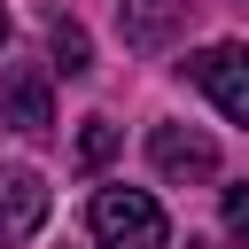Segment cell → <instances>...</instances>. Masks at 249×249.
<instances>
[{"label": "cell", "mask_w": 249, "mask_h": 249, "mask_svg": "<svg viewBox=\"0 0 249 249\" xmlns=\"http://www.w3.org/2000/svg\"><path fill=\"white\" fill-rule=\"evenodd\" d=\"M86 226H93L101 249H163L171 241V218L148 187H101L86 202Z\"/></svg>", "instance_id": "obj_1"}, {"label": "cell", "mask_w": 249, "mask_h": 249, "mask_svg": "<svg viewBox=\"0 0 249 249\" xmlns=\"http://www.w3.org/2000/svg\"><path fill=\"white\" fill-rule=\"evenodd\" d=\"M0 124H8V132H31V140L54 124V86H47V70H39V62L0 70Z\"/></svg>", "instance_id": "obj_2"}, {"label": "cell", "mask_w": 249, "mask_h": 249, "mask_svg": "<svg viewBox=\"0 0 249 249\" xmlns=\"http://www.w3.org/2000/svg\"><path fill=\"white\" fill-rule=\"evenodd\" d=\"M187 70H195V86H202L233 124H249V47H233V39H226V47H202Z\"/></svg>", "instance_id": "obj_3"}, {"label": "cell", "mask_w": 249, "mask_h": 249, "mask_svg": "<svg viewBox=\"0 0 249 249\" xmlns=\"http://www.w3.org/2000/svg\"><path fill=\"white\" fill-rule=\"evenodd\" d=\"M148 163H156L163 179H210V171H218V148H210V132H195V124H156V132H148Z\"/></svg>", "instance_id": "obj_4"}, {"label": "cell", "mask_w": 249, "mask_h": 249, "mask_svg": "<svg viewBox=\"0 0 249 249\" xmlns=\"http://www.w3.org/2000/svg\"><path fill=\"white\" fill-rule=\"evenodd\" d=\"M47 226V179L39 171H0V249L31 241Z\"/></svg>", "instance_id": "obj_5"}, {"label": "cell", "mask_w": 249, "mask_h": 249, "mask_svg": "<svg viewBox=\"0 0 249 249\" xmlns=\"http://www.w3.org/2000/svg\"><path fill=\"white\" fill-rule=\"evenodd\" d=\"M187 16H195V0H124V47H163V39H179L187 31Z\"/></svg>", "instance_id": "obj_6"}, {"label": "cell", "mask_w": 249, "mask_h": 249, "mask_svg": "<svg viewBox=\"0 0 249 249\" xmlns=\"http://www.w3.org/2000/svg\"><path fill=\"white\" fill-rule=\"evenodd\" d=\"M47 54L62 62V78H86V70H93V47H86V31H78V23H62V16L47 23Z\"/></svg>", "instance_id": "obj_7"}, {"label": "cell", "mask_w": 249, "mask_h": 249, "mask_svg": "<svg viewBox=\"0 0 249 249\" xmlns=\"http://www.w3.org/2000/svg\"><path fill=\"white\" fill-rule=\"evenodd\" d=\"M109 156H117V124H109V117H86V132H78V163L101 171Z\"/></svg>", "instance_id": "obj_8"}, {"label": "cell", "mask_w": 249, "mask_h": 249, "mask_svg": "<svg viewBox=\"0 0 249 249\" xmlns=\"http://www.w3.org/2000/svg\"><path fill=\"white\" fill-rule=\"evenodd\" d=\"M226 226H249V187H226Z\"/></svg>", "instance_id": "obj_9"}, {"label": "cell", "mask_w": 249, "mask_h": 249, "mask_svg": "<svg viewBox=\"0 0 249 249\" xmlns=\"http://www.w3.org/2000/svg\"><path fill=\"white\" fill-rule=\"evenodd\" d=\"M0 47H8V8H0Z\"/></svg>", "instance_id": "obj_10"}]
</instances>
